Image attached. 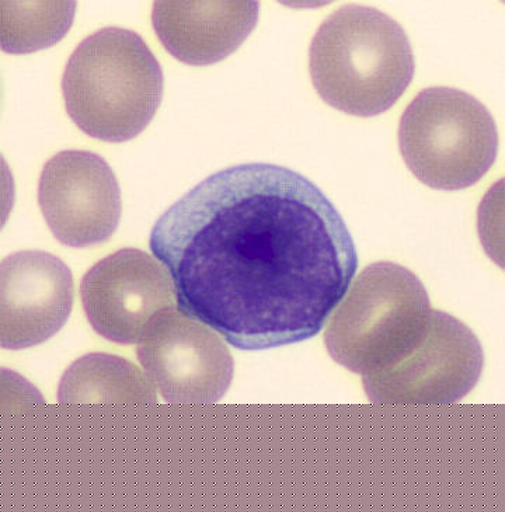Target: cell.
<instances>
[{
  "instance_id": "5b68a950",
  "label": "cell",
  "mask_w": 505,
  "mask_h": 512,
  "mask_svg": "<svg viewBox=\"0 0 505 512\" xmlns=\"http://www.w3.org/2000/svg\"><path fill=\"white\" fill-rule=\"evenodd\" d=\"M399 148L410 172L435 190H463L497 159L494 118L476 97L451 87L417 94L400 120Z\"/></svg>"
},
{
  "instance_id": "ba28073f",
  "label": "cell",
  "mask_w": 505,
  "mask_h": 512,
  "mask_svg": "<svg viewBox=\"0 0 505 512\" xmlns=\"http://www.w3.org/2000/svg\"><path fill=\"white\" fill-rule=\"evenodd\" d=\"M80 296L94 332L118 344L138 343L155 316L177 306L167 268L138 249L118 250L90 268Z\"/></svg>"
},
{
  "instance_id": "52a82bcc",
  "label": "cell",
  "mask_w": 505,
  "mask_h": 512,
  "mask_svg": "<svg viewBox=\"0 0 505 512\" xmlns=\"http://www.w3.org/2000/svg\"><path fill=\"white\" fill-rule=\"evenodd\" d=\"M483 365L476 334L454 316L431 311L419 347L390 371L362 376V385L372 403H455L475 388Z\"/></svg>"
},
{
  "instance_id": "8fae6325",
  "label": "cell",
  "mask_w": 505,
  "mask_h": 512,
  "mask_svg": "<svg viewBox=\"0 0 505 512\" xmlns=\"http://www.w3.org/2000/svg\"><path fill=\"white\" fill-rule=\"evenodd\" d=\"M259 2H155L152 24L160 43L187 65L228 58L259 22Z\"/></svg>"
},
{
  "instance_id": "4fadbf2b",
  "label": "cell",
  "mask_w": 505,
  "mask_h": 512,
  "mask_svg": "<svg viewBox=\"0 0 505 512\" xmlns=\"http://www.w3.org/2000/svg\"><path fill=\"white\" fill-rule=\"evenodd\" d=\"M75 2H0V44L9 54H29L65 37L75 17Z\"/></svg>"
},
{
  "instance_id": "3957f363",
  "label": "cell",
  "mask_w": 505,
  "mask_h": 512,
  "mask_svg": "<svg viewBox=\"0 0 505 512\" xmlns=\"http://www.w3.org/2000/svg\"><path fill=\"white\" fill-rule=\"evenodd\" d=\"M73 123L100 141H130L148 127L163 96L158 59L137 33L107 27L73 51L62 78Z\"/></svg>"
},
{
  "instance_id": "277c9868",
  "label": "cell",
  "mask_w": 505,
  "mask_h": 512,
  "mask_svg": "<svg viewBox=\"0 0 505 512\" xmlns=\"http://www.w3.org/2000/svg\"><path fill=\"white\" fill-rule=\"evenodd\" d=\"M350 287L327 325V351L354 374L388 372L426 337V288L412 271L388 261L365 268Z\"/></svg>"
},
{
  "instance_id": "7a4b0ae2",
  "label": "cell",
  "mask_w": 505,
  "mask_h": 512,
  "mask_svg": "<svg viewBox=\"0 0 505 512\" xmlns=\"http://www.w3.org/2000/svg\"><path fill=\"white\" fill-rule=\"evenodd\" d=\"M409 38L392 17L348 5L313 37L309 69L319 96L334 109L375 117L395 106L414 76Z\"/></svg>"
},
{
  "instance_id": "7c38bea8",
  "label": "cell",
  "mask_w": 505,
  "mask_h": 512,
  "mask_svg": "<svg viewBox=\"0 0 505 512\" xmlns=\"http://www.w3.org/2000/svg\"><path fill=\"white\" fill-rule=\"evenodd\" d=\"M59 403H156L155 386L139 368L111 354H87L66 369L58 386Z\"/></svg>"
},
{
  "instance_id": "8992f818",
  "label": "cell",
  "mask_w": 505,
  "mask_h": 512,
  "mask_svg": "<svg viewBox=\"0 0 505 512\" xmlns=\"http://www.w3.org/2000/svg\"><path fill=\"white\" fill-rule=\"evenodd\" d=\"M137 355L169 403H217L228 392L235 371L222 337L177 306L153 318L138 341Z\"/></svg>"
},
{
  "instance_id": "9c48e42d",
  "label": "cell",
  "mask_w": 505,
  "mask_h": 512,
  "mask_svg": "<svg viewBox=\"0 0 505 512\" xmlns=\"http://www.w3.org/2000/svg\"><path fill=\"white\" fill-rule=\"evenodd\" d=\"M38 204L55 239L75 249L107 242L120 224V186L106 160L92 152L64 151L48 160Z\"/></svg>"
},
{
  "instance_id": "6da1fadb",
  "label": "cell",
  "mask_w": 505,
  "mask_h": 512,
  "mask_svg": "<svg viewBox=\"0 0 505 512\" xmlns=\"http://www.w3.org/2000/svg\"><path fill=\"white\" fill-rule=\"evenodd\" d=\"M149 245L179 311L246 351L315 337L358 268L332 201L301 174L263 163L229 167L188 191Z\"/></svg>"
},
{
  "instance_id": "30bf717a",
  "label": "cell",
  "mask_w": 505,
  "mask_h": 512,
  "mask_svg": "<svg viewBox=\"0 0 505 512\" xmlns=\"http://www.w3.org/2000/svg\"><path fill=\"white\" fill-rule=\"evenodd\" d=\"M73 305V278L64 261L40 250L6 257L0 267V344L24 350L51 339Z\"/></svg>"
}]
</instances>
